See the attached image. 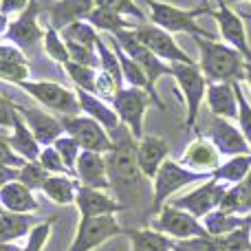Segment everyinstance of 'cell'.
<instances>
[{"instance_id":"53","label":"cell","mask_w":251,"mask_h":251,"mask_svg":"<svg viewBox=\"0 0 251 251\" xmlns=\"http://www.w3.org/2000/svg\"><path fill=\"white\" fill-rule=\"evenodd\" d=\"M25 247H20L18 243H0V251H22Z\"/></svg>"},{"instance_id":"51","label":"cell","mask_w":251,"mask_h":251,"mask_svg":"<svg viewBox=\"0 0 251 251\" xmlns=\"http://www.w3.org/2000/svg\"><path fill=\"white\" fill-rule=\"evenodd\" d=\"M29 4H31V0H2V2H0V13H2V16L22 13Z\"/></svg>"},{"instance_id":"29","label":"cell","mask_w":251,"mask_h":251,"mask_svg":"<svg viewBox=\"0 0 251 251\" xmlns=\"http://www.w3.org/2000/svg\"><path fill=\"white\" fill-rule=\"evenodd\" d=\"M130 238V251H174L176 240H170L165 234L146 227V229L126 231Z\"/></svg>"},{"instance_id":"59","label":"cell","mask_w":251,"mask_h":251,"mask_svg":"<svg viewBox=\"0 0 251 251\" xmlns=\"http://www.w3.org/2000/svg\"><path fill=\"white\" fill-rule=\"evenodd\" d=\"M249 251H251V249H249Z\"/></svg>"},{"instance_id":"41","label":"cell","mask_w":251,"mask_h":251,"mask_svg":"<svg viewBox=\"0 0 251 251\" xmlns=\"http://www.w3.org/2000/svg\"><path fill=\"white\" fill-rule=\"evenodd\" d=\"M95 7L110 9V11H117L122 16H132L141 22L146 20V13L139 9V4L134 0H95Z\"/></svg>"},{"instance_id":"1","label":"cell","mask_w":251,"mask_h":251,"mask_svg":"<svg viewBox=\"0 0 251 251\" xmlns=\"http://www.w3.org/2000/svg\"><path fill=\"white\" fill-rule=\"evenodd\" d=\"M117 132L119 137L113 139L115 148L106 154V168H108L110 190L117 192L119 203L124 205L141 196V185L146 176L137 163V139L126 126H122Z\"/></svg>"},{"instance_id":"56","label":"cell","mask_w":251,"mask_h":251,"mask_svg":"<svg viewBox=\"0 0 251 251\" xmlns=\"http://www.w3.org/2000/svg\"><path fill=\"white\" fill-rule=\"evenodd\" d=\"M225 2H229V4H231V2H243V0H225ZM249 2H251V0H249Z\"/></svg>"},{"instance_id":"50","label":"cell","mask_w":251,"mask_h":251,"mask_svg":"<svg viewBox=\"0 0 251 251\" xmlns=\"http://www.w3.org/2000/svg\"><path fill=\"white\" fill-rule=\"evenodd\" d=\"M0 60H9V62H20V64H29V57L22 49H18L11 42H0Z\"/></svg>"},{"instance_id":"6","label":"cell","mask_w":251,"mask_h":251,"mask_svg":"<svg viewBox=\"0 0 251 251\" xmlns=\"http://www.w3.org/2000/svg\"><path fill=\"white\" fill-rule=\"evenodd\" d=\"M172 66V77L176 79L178 88L183 93V100L187 106V117L185 126L187 128H194L196 119H199V110L203 104L205 95H207V77L203 75L199 64H170Z\"/></svg>"},{"instance_id":"25","label":"cell","mask_w":251,"mask_h":251,"mask_svg":"<svg viewBox=\"0 0 251 251\" xmlns=\"http://www.w3.org/2000/svg\"><path fill=\"white\" fill-rule=\"evenodd\" d=\"M0 207L13 214H33L40 205L33 196V190L20 181H11L0 190Z\"/></svg>"},{"instance_id":"24","label":"cell","mask_w":251,"mask_h":251,"mask_svg":"<svg viewBox=\"0 0 251 251\" xmlns=\"http://www.w3.org/2000/svg\"><path fill=\"white\" fill-rule=\"evenodd\" d=\"M93 9H95V0H55L49 7L51 26L62 31L64 26L73 25V22L86 20Z\"/></svg>"},{"instance_id":"30","label":"cell","mask_w":251,"mask_h":251,"mask_svg":"<svg viewBox=\"0 0 251 251\" xmlns=\"http://www.w3.org/2000/svg\"><path fill=\"white\" fill-rule=\"evenodd\" d=\"M218 209H223L227 214H236V216H249L251 214V172L247 178H243L240 183H236L234 187L227 190Z\"/></svg>"},{"instance_id":"9","label":"cell","mask_w":251,"mask_h":251,"mask_svg":"<svg viewBox=\"0 0 251 251\" xmlns=\"http://www.w3.org/2000/svg\"><path fill=\"white\" fill-rule=\"evenodd\" d=\"M150 104H154L152 95L143 88L126 86L119 91V95L113 100V108L119 115L122 124L132 132V137L141 139L143 137V115L150 108Z\"/></svg>"},{"instance_id":"43","label":"cell","mask_w":251,"mask_h":251,"mask_svg":"<svg viewBox=\"0 0 251 251\" xmlns=\"http://www.w3.org/2000/svg\"><path fill=\"white\" fill-rule=\"evenodd\" d=\"M38 163L42 165L49 174H69V170H66V165H64V161H62L60 152H57L53 146H44L42 148V152H40V156H38ZM69 176H71V174H69Z\"/></svg>"},{"instance_id":"5","label":"cell","mask_w":251,"mask_h":251,"mask_svg":"<svg viewBox=\"0 0 251 251\" xmlns=\"http://www.w3.org/2000/svg\"><path fill=\"white\" fill-rule=\"evenodd\" d=\"M212 174H203V172H194V170L185 168V165L176 163V161L168 159L163 165L159 168L154 181H152V205L154 209H161L163 203L178 192L181 187L190 185V183H201V181H209Z\"/></svg>"},{"instance_id":"58","label":"cell","mask_w":251,"mask_h":251,"mask_svg":"<svg viewBox=\"0 0 251 251\" xmlns=\"http://www.w3.org/2000/svg\"><path fill=\"white\" fill-rule=\"evenodd\" d=\"M0 2H2V0H0Z\"/></svg>"},{"instance_id":"52","label":"cell","mask_w":251,"mask_h":251,"mask_svg":"<svg viewBox=\"0 0 251 251\" xmlns=\"http://www.w3.org/2000/svg\"><path fill=\"white\" fill-rule=\"evenodd\" d=\"M20 176V170L18 168H9V165H0V190H2L7 183L11 181H18Z\"/></svg>"},{"instance_id":"3","label":"cell","mask_w":251,"mask_h":251,"mask_svg":"<svg viewBox=\"0 0 251 251\" xmlns=\"http://www.w3.org/2000/svg\"><path fill=\"white\" fill-rule=\"evenodd\" d=\"M148 7V18L154 26L168 31V33H190L192 38H212L207 29L196 25V18L203 16V13H209V7H199L192 9V11H185V9H178L174 4L161 2V0H143Z\"/></svg>"},{"instance_id":"32","label":"cell","mask_w":251,"mask_h":251,"mask_svg":"<svg viewBox=\"0 0 251 251\" xmlns=\"http://www.w3.org/2000/svg\"><path fill=\"white\" fill-rule=\"evenodd\" d=\"M251 172V154H240V156H231L225 163H221V168L214 170L212 178L225 183V185H236L243 178H247Z\"/></svg>"},{"instance_id":"7","label":"cell","mask_w":251,"mask_h":251,"mask_svg":"<svg viewBox=\"0 0 251 251\" xmlns=\"http://www.w3.org/2000/svg\"><path fill=\"white\" fill-rule=\"evenodd\" d=\"M152 229L165 234L168 238H176V243L178 240L209 236L203 221H199V218L192 216L185 209L174 207V205H163V207L159 209V216L152 221Z\"/></svg>"},{"instance_id":"46","label":"cell","mask_w":251,"mask_h":251,"mask_svg":"<svg viewBox=\"0 0 251 251\" xmlns=\"http://www.w3.org/2000/svg\"><path fill=\"white\" fill-rule=\"evenodd\" d=\"M234 86H236V95H238V124H240V130H243L245 139H247V143L251 148V104L247 101V97H245L240 82H236Z\"/></svg>"},{"instance_id":"15","label":"cell","mask_w":251,"mask_h":251,"mask_svg":"<svg viewBox=\"0 0 251 251\" xmlns=\"http://www.w3.org/2000/svg\"><path fill=\"white\" fill-rule=\"evenodd\" d=\"M113 38L117 40V44L124 49L126 55H130L143 71H146L148 79H150L152 84H156L161 77H163V75H170V77H172V66L165 64L161 57H156L148 47H143V44L134 38L132 29L119 31V33H115Z\"/></svg>"},{"instance_id":"14","label":"cell","mask_w":251,"mask_h":251,"mask_svg":"<svg viewBox=\"0 0 251 251\" xmlns=\"http://www.w3.org/2000/svg\"><path fill=\"white\" fill-rule=\"evenodd\" d=\"M205 137L216 146V150L223 156L231 159V156H240V154H251V148L245 139L243 130L236 128L229 119L223 117H209L207 128H205Z\"/></svg>"},{"instance_id":"36","label":"cell","mask_w":251,"mask_h":251,"mask_svg":"<svg viewBox=\"0 0 251 251\" xmlns=\"http://www.w3.org/2000/svg\"><path fill=\"white\" fill-rule=\"evenodd\" d=\"M64 71L69 73L71 82L75 84V88H82L86 93H93L95 95V86H97V69H91V66H82L75 64V62H69L64 64Z\"/></svg>"},{"instance_id":"22","label":"cell","mask_w":251,"mask_h":251,"mask_svg":"<svg viewBox=\"0 0 251 251\" xmlns=\"http://www.w3.org/2000/svg\"><path fill=\"white\" fill-rule=\"evenodd\" d=\"M236 84V82H234ZM229 82H209L207 86V106L214 117L238 119V95L236 86Z\"/></svg>"},{"instance_id":"48","label":"cell","mask_w":251,"mask_h":251,"mask_svg":"<svg viewBox=\"0 0 251 251\" xmlns=\"http://www.w3.org/2000/svg\"><path fill=\"white\" fill-rule=\"evenodd\" d=\"M26 161L20 154L13 152V148L9 146V134L0 132V165H9V168H25Z\"/></svg>"},{"instance_id":"44","label":"cell","mask_w":251,"mask_h":251,"mask_svg":"<svg viewBox=\"0 0 251 251\" xmlns=\"http://www.w3.org/2000/svg\"><path fill=\"white\" fill-rule=\"evenodd\" d=\"M174 251H223L218 236H203V238L178 240Z\"/></svg>"},{"instance_id":"2","label":"cell","mask_w":251,"mask_h":251,"mask_svg":"<svg viewBox=\"0 0 251 251\" xmlns=\"http://www.w3.org/2000/svg\"><path fill=\"white\" fill-rule=\"evenodd\" d=\"M201 51V71L207 82H240L245 79V57L229 44L214 42L212 38H194Z\"/></svg>"},{"instance_id":"20","label":"cell","mask_w":251,"mask_h":251,"mask_svg":"<svg viewBox=\"0 0 251 251\" xmlns=\"http://www.w3.org/2000/svg\"><path fill=\"white\" fill-rule=\"evenodd\" d=\"M75 178H77L84 187H93V190H110L108 168H106V154H101V152L82 150L79 161H77V168H75Z\"/></svg>"},{"instance_id":"8","label":"cell","mask_w":251,"mask_h":251,"mask_svg":"<svg viewBox=\"0 0 251 251\" xmlns=\"http://www.w3.org/2000/svg\"><path fill=\"white\" fill-rule=\"evenodd\" d=\"M64 132L69 137H73L79 143L82 150L88 152H101L108 154L115 148V141L110 137V132L101 124H97L95 119L86 117V115H75V117H60Z\"/></svg>"},{"instance_id":"34","label":"cell","mask_w":251,"mask_h":251,"mask_svg":"<svg viewBox=\"0 0 251 251\" xmlns=\"http://www.w3.org/2000/svg\"><path fill=\"white\" fill-rule=\"evenodd\" d=\"M62 38L66 42H75V44H84V47H93L97 49V42H100V31L91 25L88 20H79V22H73V25L64 26L60 31Z\"/></svg>"},{"instance_id":"18","label":"cell","mask_w":251,"mask_h":251,"mask_svg":"<svg viewBox=\"0 0 251 251\" xmlns=\"http://www.w3.org/2000/svg\"><path fill=\"white\" fill-rule=\"evenodd\" d=\"M75 207L79 212V218H95V216H115L117 212L124 209V205L117 199H113L106 190H93V187L79 185Z\"/></svg>"},{"instance_id":"35","label":"cell","mask_w":251,"mask_h":251,"mask_svg":"<svg viewBox=\"0 0 251 251\" xmlns=\"http://www.w3.org/2000/svg\"><path fill=\"white\" fill-rule=\"evenodd\" d=\"M44 53H47L49 57H51L53 62H57V64H69L71 62V55H69V47H66V40L62 38V33L57 29H53V26H49L47 31H44Z\"/></svg>"},{"instance_id":"4","label":"cell","mask_w":251,"mask_h":251,"mask_svg":"<svg viewBox=\"0 0 251 251\" xmlns=\"http://www.w3.org/2000/svg\"><path fill=\"white\" fill-rule=\"evenodd\" d=\"M18 86H20L26 95L33 97L42 108H47L49 113H55V115H60V117L82 115L77 93L62 86V84H57V82H47V79L29 82V79H26V82L18 84Z\"/></svg>"},{"instance_id":"45","label":"cell","mask_w":251,"mask_h":251,"mask_svg":"<svg viewBox=\"0 0 251 251\" xmlns=\"http://www.w3.org/2000/svg\"><path fill=\"white\" fill-rule=\"evenodd\" d=\"M53 221L55 218H49V221H42L33 227V231L29 234L25 243V249L22 251H42V247L47 245L49 236H51V227H53Z\"/></svg>"},{"instance_id":"42","label":"cell","mask_w":251,"mask_h":251,"mask_svg":"<svg viewBox=\"0 0 251 251\" xmlns=\"http://www.w3.org/2000/svg\"><path fill=\"white\" fill-rule=\"evenodd\" d=\"M0 79L11 84H22L29 79V64H20V62H9L0 60Z\"/></svg>"},{"instance_id":"33","label":"cell","mask_w":251,"mask_h":251,"mask_svg":"<svg viewBox=\"0 0 251 251\" xmlns=\"http://www.w3.org/2000/svg\"><path fill=\"white\" fill-rule=\"evenodd\" d=\"M86 20L91 22V25L95 26L97 31H101V33H108V35H115V33H119V31L132 29V25L126 20L122 13L110 11V9H101V7L93 9V11L88 13Z\"/></svg>"},{"instance_id":"31","label":"cell","mask_w":251,"mask_h":251,"mask_svg":"<svg viewBox=\"0 0 251 251\" xmlns=\"http://www.w3.org/2000/svg\"><path fill=\"white\" fill-rule=\"evenodd\" d=\"M203 225L209 236H227L231 231H238L243 227H251V214L249 216H236V214H227L223 209L207 214L203 218Z\"/></svg>"},{"instance_id":"16","label":"cell","mask_w":251,"mask_h":251,"mask_svg":"<svg viewBox=\"0 0 251 251\" xmlns=\"http://www.w3.org/2000/svg\"><path fill=\"white\" fill-rule=\"evenodd\" d=\"M209 16L218 22L221 38L225 40V44L234 47L245 60L251 62V49H249V40H247V31H245V25H243V18L236 11H231L225 0H218V9L216 11L209 9Z\"/></svg>"},{"instance_id":"10","label":"cell","mask_w":251,"mask_h":251,"mask_svg":"<svg viewBox=\"0 0 251 251\" xmlns=\"http://www.w3.org/2000/svg\"><path fill=\"white\" fill-rule=\"evenodd\" d=\"M124 234L122 225L115 216H95V218H79L75 238L66 251H93L104 245L106 240Z\"/></svg>"},{"instance_id":"12","label":"cell","mask_w":251,"mask_h":251,"mask_svg":"<svg viewBox=\"0 0 251 251\" xmlns=\"http://www.w3.org/2000/svg\"><path fill=\"white\" fill-rule=\"evenodd\" d=\"M227 190H229V187H227L225 183L216 181V178H209V181H205L201 187L192 190L190 194L176 199L172 205L178 209H185V212H190L192 216H196L199 221H203L207 214L216 212V209L221 207V201H223V196L227 194Z\"/></svg>"},{"instance_id":"28","label":"cell","mask_w":251,"mask_h":251,"mask_svg":"<svg viewBox=\"0 0 251 251\" xmlns=\"http://www.w3.org/2000/svg\"><path fill=\"white\" fill-rule=\"evenodd\" d=\"M9 146L13 148L16 154H20L25 161H38L42 146L40 141L33 137V132L29 130V126L25 124V119H18L16 126L9 130Z\"/></svg>"},{"instance_id":"54","label":"cell","mask_w":251,"mask_h":251,"mask_svg":"<svg viewBox=\"0 0 251 251\" xmlns=\"http://www.w3.org/2000/svg\"><path fill=\"white\" fill-rule=\"evenodd\" d=\"M7 29H9V16H2V13H0V38H4Z\"/></svg>"},{"instance_id":"40","label":"cell","mask_w":251,"mask_h":251,"mask_svg":"<svg viewBox=\"0 0 251 251\" xmlns=\"http://www.w3.org/2000/svg\"><path fill=\"white\" fill-rule=\"evenodd\" d=\"M221 238L223 251H249L251 249V227H243L238 231H231L227 236H218Z\"/></svg>"},{"instance_id":"38","label":"cell","mask_w":251,"mask_h":251,"mask_svg":"<svg viewBox=\"0 0 251 251\" xmlns=\"http://www.w3.org/2000/svg\"><path fill=\"white\" fill-rule=\"evenodd\" d=\"M53 148L60 152V156H62V161H64L69 174H71V176H75V168H77L79 154H82V148H79V143L75 141L73 137L64 134V137H60L55 143H53Z\"/></svg>"},{"instance_id":"49","label":"cell","mask_w":251,"mask_h":251,"mask_svg":"<svg viewBox=\"0 0 251 251\" xmlns=\"http://www.w3.org/2000/svg\"><path fill=\"white\" fill-rule=\"evenodd\" d=\"M18 119H20L18 108L4 97H0V130H11Z\"/></svg>"},{"instance_id":"21","label":"cell","mask_w":251,"mask_h":251,"mask_svg":"<svg viewBox=\"0 0 251 251\" xmlns=\"http://www.w3.org/2000/svg\"><path fill=\"white\" fill-rule=\"evenodd\" d=\"M221 156L223 154L207 137H199L185 148L181 156V165L194 170V172L214 174V170L221 168Z\"/></svg>"},{"instance_id":"55","label":"cell","mask_w":251,"mask_h":251,"mask_svg":"<svg viewBox=\"0 0 251 251\" xmlns=\"http://www.w3.org/2000/svg\"><path fill=\"white\" fill-rule=\"evenodd\" d=\"M245 79H247L251 86V62H245Z\"/></svg>"},{"instance_id":"19","label":"cell","mask_w":251,"mask_h":251,"mask_svg":"<svg viewBox=\"0 0 251 251\" xmlns=\"http://www.w3.org/2000/svg\"><path fill=\"white\" fill-rule=\"evenodd\" d=\"M170 146L165 139L156 137V134H143L137 141V163L141 168L143 176L154 181L159 168L168 161Z\"/></svg>"},{"instance_id":"27","label":"cell","mask_w":251,"mask_h":251,"mask_svg":"<svg viewBox=\"0 0 251 251\" xmlns=\"http://www.w3.org/2000/svg\"><path fill=\"white\" fill-rule=\"evenodd\" d=\"M79 185L82 183L69 174H51L42 187V194L57 205H75Z\"/></svg>"},{"instance_id":"13","label":"cell","mask_w":251,"mask_h":251,"mask_svg":"<svg viewBox=\"0 0 251 251\" xmlns=\"http://www.w3.org/2000/svg\"><path fill=\"white\" fill-rule=\"evenodd\" d=\"M38 16H40V7L35 0H31L29 7L22 13H18V18L13 22H9V29L4 33V40L16 44L18 49H22L26 55H31L33 49L44 40V31L38 25Z\"/></svg>"},{"instance_id":"11","label":"cell","mask_w":251,"mask_h":251,"mask_svg":"<svg viewBox=\"0 0 251 251\" xmlns=\"http://www.w3.org/2000/svg\"><path fill=\"white\" fill-rule=\"evenodd\" d=\"M132 33L143 47H148L163 62H170V64H194V60L176 44V40L172 38V33L159 29V26L143 25V26H139V29L134 26Z\"/></svg>"},{"instance_id":"26","label":"cell","mask_w":251,"mask_h":251,"mask_svg":"<svg viewBox=\"0 0 251 251\" xmlns=\"http://www.w3.org/2000/svg\"><path fill=\"white\" fill-rule=\"evenodd\" d=\"M42 221H35L31 214H13L0 207V243H18L29 238L33 227Z\"/></svg>"},{"instance_id":"37","label":"cell","mask_w":251,"mask_h":251,"mask_svg":"<svg viewBox=\"0 0 251 251\" xmlns=\"http://www.w3.org/2000/svg\"><path fill=\"white\" fill-rule=\"evenodd\" d=\"M97 55H100L101 73L110 75V77L117 79L124 86V71H122V64H119V57H117V53H115V49H110L108 44L104 42V38H100V42H97Z\"/></svg>"},{"instance_id":"23","label":"cell","mask_w":251,"mask_h":251,"mask_svg":"<svg viewBox=\"0 0 251 251\" xmlns=\"http://www.w3.org/2000/svg\"><path fill=\"white\" fill-rule=\"evenodd\" d=\"M75 93H77V100H79V108H82V115H86V117L95 119L97 124H101L108 132H117L119 128H122V119H119V115L115 113L113 106H108L101 97L93 95V93H86L82 91V88H75Z\"/></svg>"},{"instance_id":"39","label":"cell","mask_w":251,"mask_h":251,"mask_svg":"<svg viewBox=\"0 0 251 251\" xmlns=\"http://www.w3.org/2000/svg\"><path fill=\"white\" fill-rule=\"evenodd\" d=\"M49 176H51V174H49L38 161H26L25 168H20V176H18V181L25 183V185L33 192L35 190L42 192V187H44V183H47Z\"/></svg>"},{"instance_id":"57","label":"cell","mask_w":251,"mask_h":251,"mask_svg":"<svg viewBox=\"0 0 251 251\" xmlns=\"http://www.w3.org/2000/svg\"><path fill=\"white\" fill-rule=\"evenodd\" d=\"M201 7H207V0H201Z\"/></svg>"},{"instance_id":"47","label":"cell","mask_w":251,"mask_h":251,"mask_svg":"<svg viewBox=\"0 0 251 251\" xmlns=\"http://www.w3.org/2000/svg\"><path fill=\"white\" fill-rule=\"evenodd\" d=\"M122 84L117 82V79H113L110 75H106V73H97V86H95V95L97 97H101L104 101H113L115 97L119 95V91H122Z\"/></svg>"},{"instance_id":"17","label":"cell","mask_w":251,"mask_h":251,"mask_svg":"<svg viewBox=\"0 0 251 251\" xmlns=\"http://www.w3.org/2000/svg\"><path fill=\"white\" fill-rule=\"evenodd\" d=\"M20 117L25 119V124L29 126V130L33 132V137L40 141V146H53L60 137H64V126L62 119L51 115L49 110L42 108H29V106H16Z\"/></svg>"}]
</instances>
